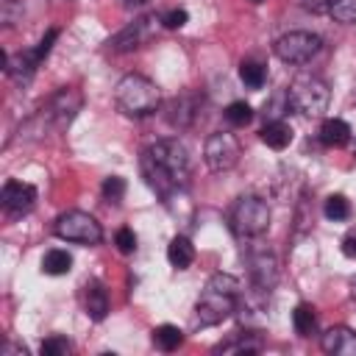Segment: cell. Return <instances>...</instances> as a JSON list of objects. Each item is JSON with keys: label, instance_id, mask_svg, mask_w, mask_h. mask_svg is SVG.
Returning <instances> with one entry per match:
<instances>
[{"label": "cell", "instance_id": "1", "mask_svg": "<svg viewBox=\"0 0 356 356\" xmlns=\"http://www.w3.org/2000/svg\"><path fill=\"white\" fill-rule=\"evenodd\" d=\"M139 170L145 184L164 200L170 203L175 195H181L189 184V153L178 139H159L150 147L142 150Z\"/></svg>", "mask_w": 356, "mask_h": 356}, {"label": "cell", "instance_id": "2", "mask_svg": "<svg viewBox=\"0 0 356 356\" xmlns=\"http://www.w3.org/2000/svg\"><path fill=\"white\" fill-rule=\"evenodd\" d=\"M239 300H242V284L239 278L228 275V273H214L197 303H195V323L200 328H209V325H217L222 320H228L236 309H239Z\"/></svg>", "mask_w": 356, "mask_h": 356}, {"label": "cell", "instance_id": "3", "mask_svg": "<svg viewBox=\"0 0 356 356\" xmlns=\"http://www.w3.org/2000/svg\"><path fill=\"white\" fill-rule=\"evenodd\" d=\"M114 103L125 117H147L159 108L161 95L150 78L139 72H128L114 86Z\"/></svg>", "mask_w": 356, "mask_h": 356}, {"label": "cell", "instance_id": "4", "mask_svg": "<svg viewBox=\"0 0 356 356\" xmlns=\"http://www.w3.org/2000/svg\"><path fill=\"white\" fill-rule=\"evenodd\" d=\"M328 100H331V92H328V83L317 75H298L289 89H286V103L292 111L303 114V117H323L328 111Z\"/></svg>", "mask_w": 356, "mask_h": 356}, {"label": "cell", "instance_id": "5", "mask_svg": "<svg viewBox=\"0 0 356 356\" xmlns=\"http://www.w3.org/2000/svg\"><path fill=\"white\" fill-rule=\"evenodd\" d=\"M81 106H83V97H81V92L75 86L58 89L47 100V106H42L39 114L31 120V125H39L36 128V136H42L44 131H64L75 120V114L81 111Z\"/></svg>", "mask_w": 356, "mask_h": 356}, {"label": "cell", "instance_id": "6", "mask_svg": "<svg viewBox=\"0 0 356 356\" xmlns=\"http://www.w3.org/2000/svg\"><path fill=\"white\" fill-rule=\"evenodd\" d=\"M231 231L242 239H256L270 228V206L259 195H242L228 211Z\"/></svg>", "mask_w": 356, "mask_h": 356}, {"label": "cell", "instance_id": "7", "mask_svg": "<svg viewBox=\"0 0 356 356\" xmlns=\"http://www.w3.org/2000/svg\"><path fill=\"white\" fill-rule=\"evenodd\" d=\"M53 234L58 239L75 242V245H97L103 239L100 222L89 211H81V209H70V211L58 214L56 225H53Z\"/></svg>", "mask_w": 356, "mask_h": 356}, {"label": "cell", "instance_id": "8", "mask_svg": "<svg viewBox=\"0 0 356 356\" xmlns=\"http://www.w3.org/2000/svg\"><path fill=\"white\" fill-rule=\"evenodd\" d=\"M323 47V39L312 31H289L284 33L278 42H275V56L284 61V64H292V67H300V64H309Z\"/></svg>", "mask_w": 356, "mask_h": 356}, {"label": "cell", "instance_id": "9", "mask_svg": "<svg viewBox=\"0 0 356 356\" xmlns=\"http://www.w3.org/2000/svg\"><path fill=\"white\" fill-rule=\"evenodd\" d=\"M242 156L239 139L231 131H214L203 145V161L211 172H228Z\"/></svg>", "mask_w": 356, "mask_h": 356}, {"label": "cell", "instance_id": "10", "mask_svg": "<svg viewBox=\"0 0 356 356\" xmlns=\"http://www.w3.org/2000/svg\"><path fill=\"white\" fill-rule=\"evenodd\" d=\"M248 275H250V289L259 298H267L278 281V261L270 248L256 245L248 250Z\"/></svg>", "mask_w": 356, "mask_h": 356}, {"label": "cell", "instance_id": "11", "mask_svg": "<svg viewBox=\"0 0 356 356\" xmlns=\"http://www.w3.org/2000/svg\"><path fill=\"white\" fill-rule=\"evenodd\" d=\"M156 22H161V17L156 14H147V17H139L134 22H128L120 33H114L108 39V47L117 50V53H131V50H139L142 44H147L156 33Z\"/></svg>", "mask_w": 356, "mask_h": 356}, {"label": "cell", "instance_id": "12", "mask_svg": "<svg viewBox=\"0 0 356 356\" xmlns=\"http://www.w3.org/2000/svg\"><path fill=\"white\" fill-rule=\"evenodd\" d=\"M0 203H3L6 214H11V217H22V214H28V211L33 209V203H36V189H33L31 184H25V181L8 178V181L3 184Z\"/></svg>", "mask_w": 356, "mask_h": 356}, {"label": "cell", "instance_id": "13", "mask_svg": "<svg viewBox=\"0 0 356 356\" xmlns=\"http://www.w3.org/2000/svg\"><path fill=\"white\" fill-rule=\"evenodd\" d=\"M197 111H200V97H197L195 92H181V95H175V97L167 103L164 117H167V122H170L172 128L184 131V128H189V125L195 122Z\"/></svg>", "mask_w": 356, "mask_h": 356}, {"label": "cell", "instance_id": "14", "mask_svg": "<svg viewBox=\"0 0 356 356\" xmlns=\"http://www.w3.org/2000/svg\"><path fill=\"white\" fill-rule=\"evenodd\" d=\"M320 348L334 356H356V331L348 325H331L323 331Z\"/></svg>", "mask_w": 356, "mask_h": 356}, {"label": "cell", "instance_id": "15", "mask_svg": "<svg viewBox=\"0 0 356 356\" xmlns=\"http://www.w3.org/2000/svg\"><path fill=\"white\" fill-rule=\"evenodd\" d=\"M83 309H86L89 320H95V323L106 320V314L111 309V300H108V289L100 281H89L83 286Z\"/></svg>", "mask_w": 356, "mask_h": 356}, {"label": "cell", "instance_id": "16", "mask_svg": "<svg viewBox=\"0 0 356 356\" xmlns=\"http://www.w3.org/2000/svg\"><path fill=\"white\" fill-rule=\"evenodd\" d=\"M348 139H350V125L345 120H339V117L323 120V125H320V142L325 147H345Z\"/></svg>", "mask_w": 356, "mask_h": 356}, {"label": "cell", "instance_id": "17", "mask_svg": "<svg viewBox=\"0 0 356 356\" xmlns=\"http://www.w3.org/2000/svg\"><path fill=\"white\" fill-rule=\"evenodd\" d=\"M167 261L175 267V270H186L192 261H195V245L186 239V236H172L170 245H167Z\"/></svg>", "mask_w": 356, "mask_h": 356}, {"label": "cell", "instance_id": "18", "mask_svg": "<svg viewBox=\"0 0 356 356\" xmlns=\"http://www.w3.org/2000/svg\"><path fill=\"white\" fill-rule=\"evenodd\" d=\"M261 142L267 145V147H273V150H284V147H289V142H292V128L284 122V120H270L264 128H261Z\"/></svg>", "mask_w": 356, "mask_h": 356}, {"label": "cell", "instance_id": "19", "mask_svg": "<svg viewBox=\"0 0 356 356\" xmlns=\"http://www.w3.org/2000/svg\"><path fill=\"white\" fill-rule=\"evenodd\" d=\"M261 350V339L256 334H236L228 342H220L214 348V353H259Z\"/></svg>", "mask_w": 356, "mask_h": 356}, {"label": "cell", "instance_id": "20", "mask_svg": "<svg viewBox=\"0 0 356 356\" xmlns=\"http://www.w3.org/2000/svg\"><path fill=\"white\" fill-rule=\"evenodd\" d=\"M72 270V256L64 248H50L42 256V273L47 275H67Z\"/></svg>", "mask_w": 356, "mask_h": 356}, {"label": "cell", "instance_id": "21", "mask_svg": "<svg viewBox=\"0 0 356 356\" xmlns=\"http://www.w3.org/2000/svg\"><path fill=\"white\" fill-rule=\"evenodd\" d=\"M292 325L298 331V337H312L317 328V312L312 303H298L292 312Z\"/></svg>", "mask_w": 356, "mask_h": 356}, {"label": "cell", "instance_id": "22", "mask_svg": "<svg viewBox=\"0 0 356 356\" xmlns=\"http://www.w3.org/2000/svg\"><path fill=\"white\" fill-rule=\"evenodd\" d=\"M181 342H184V331H181L178 325H170V323H164V325L153 328V345H156L159 350L170 353V350L181 348Z\"/></svg>", "mask_w": 356, "mask_h": 356}, {"label": "cell", "instance_id": "23", "mask_svg": "<svg viewBox=\"0 0 356 356\" xmlns=\"http://www.w3.org/2000/svg\"><path fill=\"white\" fill-rule=\"evenodd\" d=\"M239 81H242L248 89H261L264 81H267L264 64H259V61H253V58H245V61L239 64Z\"/></svg>", "mask_w": 356, "mask_h": 356}, {"label": "cell", "instance_id": "24", "mask_svg": "<svg viewBox=\"0 0 356 356\" xmlns=\"http://www.w3.org/2000/svg\"><path fill=\"white\" fill-rule=\"evenodd\" d=\"M323 214L334 222H342L350 217V200L345 195H328L325 203H323Z\"/></svg>", "mask_w": 356, "mask_h": 356}, {"label": "cell", "instance_id": "25", "mask_svg": "<svg viewBox=\"0 0 356 356\" xmlns=\"http://www.w3.org/2000/svg\"><path fill=\"white\" fill-rule=\"evenodd\" d=\"M225 120H228L234 128H245V125H250V120H253V108H250L245 100H234V103L225 108Z\"/></svg>", "mask_w": 356, "mask_h": 356}, {"label": "cell", "instance_id": "26", "mask_svg": "<svg viewBox=\"0 0 356 356\" xmlns=\"http://www.w3.org/2000/svg\"><path fill=\"white\" fill-rule=\"evenodd\" d=\"M328 14L342 25H353L356 22V0H334Z\"/></svg>", "mask_w": 356, "mask_h": 356}, {"label": "cell", "instance_id": "27", "mask_svg": "<svg viewBox=\"0 0 356 356\" xmlns=\"http://www.w3.org/2000/svg\"><path fill=\"white\" fill-rule=\"evenodd\" d=\"M122 197H125V181L120 175H108L103 181V200L117 206V203H122Z\"/></svg>", "mask_w": 356, "mask_h": 356}, {"label": "cell", "instance_id": "28", "mask_svg": "<svg viewBox=\"0 0 356 356\" xmlns=\"http://www.w3.org/2000/svg\"><path fill=\"white\" fill-rule=\"evenodd\" d=\"M42 356H67L70 350H72V345H70V339L67 337H61V334H53V337H47L44 342H42Z\"/></svg>", "mask_w": 356, "mask_h": 356}, {"label": "cell", "instance_id": "29", "mask_svg": "<svg viewBox=\"0 0 356 356\" xmlns=\"http://www.w3.org/2000/svg\"><path fill=\"white\" fill-rule=\"evenodd\" d=\"M186 19H189V14H186L184 8H170V11H164V14H161V25H164V28H170V31L184 28V25H186Z\"/></svg>", "mask_w": 356, "mask_h": 356}, {"label": "cell", "instance_id": "30", "mask_svg": "<svg viewBox=\"0 0 356 356\" xmlns=\"http://www.w3.org/2000/svg\"><path fill=\"white\" fill-rule=\"evenodd\" d=\"M114 242H117V250L120 253H134L136 250V234L131 228H120L117 236H114Z\"/></svg>", "mask_w": 356, "mask_h": 356}, {"label": "cell", "instance_id": "31", "mask_svg": "<svg viewBox=\"0 0 356 356\" xmlns=\"http://www.w3.org/2000/svg\"><path fill=\"white\" fill-rule=\"evenodd\" d=\"M342 253H345L348 259H356V225L348 228V234L342 236Z\"/></svg>", "mask_w": 356, "mask_h": 356}, {"label": "cell", "instance_id": "32", "mask_svg": "<svg viewBox=\"0 0 356 356\" xmlns=\"http://www.w3.org/2000/svg\"><path fill=\"white\" fill-rule=\"evenodd\" d=\"M331 3H334V0H300V6H303L306 11H312V14H325V11L331 8Z\"/></svg>", "mask_w": 356, "mask_h": 356}, {"label": "cell", "instance_id": "33", "mask_svg": "<svg viewBox=\"0 0 356 356\" xmlns=\"http://www.w3.org/2000/svg\"><path fill=\"white\" fill-rule=\"evenodd\" d=\"M3 353H6V356H28V350H25V348H17L14 342H8Z\"/></svg>", "mask_w": 356, "mask_h": 356}, {"label": "cell", "instance_id": "34", "mask_svg": "<svg viewBox=\"0 0 356 356\" xmlns=\"http://www.w3.org/2000/svg\"><path fill=\"white\" fill-rule=\"evenodd\" d=\"M350 298H353V300H356V275H353V278H350Z\"/></svg>", "mask_w": 356, "mask_h": 356}, {"label": "cell", "instance_id": "35", "mask_svg": "<svg viewBox=\"0 0 356 356\" xmlns=\"http://www.w3.org/2000/svg\"><path fill=\"white\" fill-rule=\"evenodd\" d=\"M125 6H142V3H147V0H122Z\"/></svg>", "mask_w": 356, "mask_h": 356}, {"label": "cell", "instance_id": "36", "mask_svg": "<svg viewBox=\"0 0 356 356\" xmlns=\"http://www.w3.org/2000/svg\"><path fill=\"white\" fill-rule=\"evenodd\" d=\"M250 3H261V0H250Z\"/></svg>", "mask_w": 356, "mask_h": 356}, {"label": "cell", "instance_id": "37", "mask_svg": "<svg viewBox=\"0 0 356 356\" xmlns=\"http://www.w3.org/2000/svg\"><path fill=\"white\" fill-rule=\"evenodd\" d=\"M353 156H356V153H353Z\"/></svg>", "mask_w": 356, "mask_h": 356}]
</instances>
